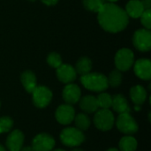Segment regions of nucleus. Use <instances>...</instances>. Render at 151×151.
<instances>
[{
  "mask_svg": "<svg viewBox=\"0 0 151 151\" xmlns=\"http://www.w3.org/2000/svg\"><path fill=\"white\" fill-rule=\"evenodd\" d=\"M0 151H6L5 150V149H4V147L1 145V144H0Z\"/></svg>",
  "mask_w": 151,
  "mask_h": 151,
  "instance_id": "33",
  "label": "nucleus"
},
{
  "mask_svg": "<svg viewBox=\"0 0 151 151\" xmlns=\"http://www.w3.org/2000/svg\"><path fill=\"white\" fill-rule=\"evenodd\" d=\"M53 151H65V150H53Z\"/></svg>",
  "mask_w": 151,
  "mask_h": 151,
  "instance_id": "37",
  "label": "nucleus"
},
{
  "mask_svg": "<svg viewBox=\"0 0 151 151\" xmlns=\"http://www.w3.org/2000/svg\"><path fill=\"white\" fill-rule=\"evenodd\" d=\"M130 96L132 101L136 105H142L147 98V91L142 86L137 85L131 88L130 90Z\"/></svg>",
  "mask_w": 151,
  "mask_h": 151,
  "instance_id": "19",
  "label": "nucleus"
},
{
  "mask_svg": "<svg viewBox=\"0 0 151 151\" xmlns=\"http://www.w3.org/2000/svg\"><path fill=\"white\" fill-rule=\"evenodd\" d=\"M74 122L76 128L80 129L81 131H85L90 127V119L89 118L84 114V113H80L77 116L74 117Z\"/></svg>",
  "mask_w": 151,
  "mask_h": 151,
  "instance_id": "22",
  "label": "nucleus"
},
{
  "mask_svg": "<svg viewBox=\"0 0 151 151\" xmlns=\"http://www.w3.org/2000/svg\"><path fill=\"white\" fill-rule=\"evenodd\" d=\"M119 146L121 151H135L137 150L138 143L135 138L131 135H127L121 138Z\"/></svg>",
  "mask_w": 151,
  "mask_h": 151,
  "instance_id": "20",
  "label": "nucleus"
},
{
  "mask_svg": "<svg viewBox=\"0 0 151 151\" xmlns=\"http://www.w3.org/2000/svg\"><path fill=\"white\" fill-rule=\"evenodd\" d=\"M55 117L58 123L62 125H69L74 119L75 111L73 107L70 104H62L58 106L56 110Z\"/></svg>",
  "mask_w": 151,
  "mask_h": 151,
  "instance_id": "10",
  "label": "nucleus"
},
{
  "mask_svg": "<svg viewBox=\"0 0 151 151\" xmlns=\"http://www.w3.org/2000/svg\"><path fill=\"white\" fill-rule=\"evenodd\" d=\"M142 24L146 27V29H150L151 27V11L150 9L144 10L142 14L141 15Z\"/></svg>",
  "mask_w": 151,
  "mask_h": 151,
  "instance_id": "28",
  "label": "nucleus"
},
{
  "mask_svg": "<svg viewBox=\"0 0 151 151\" xmlns=\"http://www.w3.org/2000/svg\"><path fill=\"white\" fill-rule=\"evenodd\" d=\"M80 100V107L86 113H94L99 109L97 99L93 96H85Z\"/></svg>",
  "mask_w": 151,
  "mask_h": 151,
  "instance_id": "16",
  "label": "nucleus"
},
{
  "mask_svg": "<svg viewBox=\"0 0 151 151\" xmlns=\"http://www.w3.org/2000/svg\"><path fill=\"white\" fill-rule=\"evenodd\" d=\"M83 4L87 10L94 12H98L102 8L104 2L103 0H83Z\"/></svg>",
  "mask_w": 151,
  "mask_h": 151,
  "instance_id": "25",
  "label": "nucleus"
},
{
  "mask_svg": "<svg viewBox=\"0 0 151 151\" xmlns=\"http://www.w3.org/2000/svg\"><path fill=\"white\" fill-rule=\"evenodd\" d=\"M116 125L118 129L127 135L137 133L139 127L135 119L131 116L130 113H121L117 119Z\"/></svg>",
  "mask_w": 151,
  "mask_h": 151,
  "instance_id": "5",
  "label": "nucleus"
},
{
  "mask_svg": "<svg viewBox=\"0 0 151 151\" xmlns=\"http://www.w3.org/2000/svg\"><path fill=\"white\" fill-rule=\"evenodd\" d=\"M134 44L141 51H148L151 47V34L149 29H139L134 33Z\"/></svg>",
  "mask_w": 151,
  "mask_h": 151,
  "instance_id": "9",
  "label": "nucleus"
},
{
  "mask_svg": "<svg viewBox=\"0 0 151 151\" xmlns=\"http://www.w3.org/2000/svg\"><path fill=\"white\" fill-rule=\"evenodd\" d=\"M135 74L142 80H150L151 62L149 59H139L134 64Z\"/></svg>",
  "mask_w": 151,
  "mask_h": 151,
  "instance_id": "14",
  "label": "nucleus"
},
{
  "mask_svg": "<svg viewBox=\"0 0 151 151\" xmlns=\"http://www.w3.org/2000/svg\"><path fill=\"white\" fill-rule=\"evenodd\" d=\"M110 3H114V2H116V1H118V0H108Z\"/></svg>",
  "mask_w": 151,
  "mask_h": 151,
  "instance_id": "36",
  "label": "nucleus"
},
{
  "mask_svg": "<svg viewBox=\"0 0 151 151\" xmlns=\"http://www.w3.org/2000/svg\"><path fill=\"white\" fill-rule=\"evenodd\" d=\"M144 7L140 0H131L126 6V12L132 18H139L144 12Z\"/></svg>",
  "mask_w": 151,
  "mask_h": 151,
  "instance_id": "17",
  "label": "nucleus"
},
{
  "mask_svg": "<svg viewBox=\"0 0 151 151\" xmlns=\"http://www.w3.org/2000/svg\"><path fill=\"white\" fill-rule=\"evenodd\" d=\"M24 134L20 130H14L10 133L6 139V147L9 151H19L24 142Z\"/></svg>",
  "mask_w": 151,
  "mask_h": 151,
  "instance_id": "13",
  "label": "nucleus"
},
{
  "mask_svg": "<svg viewBox=\"0 0 151 151\" xmlns=\"http://www.w3.org/2000/svg\"><path fill=\"white\" fill-rule=\"evenodd\" d=\"M57 76L61 82L69 84L76 79L77 73L72 65L62 64L57 68Z\"/></svg>",
  "mask_w": 151,
  "mask_h": 151,
  "instance_id": "11",
  "label": "nucleus"
},
{
  "mask_svg": "<svg viewBox=\"0 0 151 151\" xmlns=\"http://www.w3.org/2000/svg\"><path fill=\"white\" fill-rule=\"evenodd\" d=\"M13 127V121L10 117L0 118V134L9 132Z\"/></svg>",
  "mask_w": 151,
  "mask_h": 151,
  "instance_id": "26",
  "label": "nucleus"
},
{
  "mask_svg": "<svg viewBox=\"0 0 151 151\" xmlns=\"http://www.w3.org/2000/svg\"><path fill=\"white\" fill-rule=\"evenodd\" d=\"M140 1H141V3L142 4V5H143V7H144L145 10L150 9L151 0H140Z\"/></svg>",
  "mask_w": 151,
  "mask_h": 151,
  "instance_id": "29",
  "label": "nucleus"
},
{
  "mask_svg": "<svg viewBox=\"0 0 151 151\" xmlns=\"http://www.w3.org/2000/svg\"><path fill=\"white\" fill-rule=\"evenodd\" d=\"M92 68V62L88 58H81L76 64V73H78L79 74L85 75L88 73H90Z\"/></svg>",
  "mask_w": 151,
  "mask_h": 151,
  "instance_id": "21",
  "label": "nucleus"
},
{
  "mask_svg": "<svg viewBox=\"0 0 151 151\" xmlns=\"http://www.w3.org/2000/svg\"><path fill=\"white\" fill-rule=\"evenodd\" d=\"M98 21L104 30L118 33L127 26L128 15L125 10L113 3L104 4L98 12Z\"/></svg>",
  "mask_w": 151,
  "mask_h": 151,
  "instance_id": "1",
  "label": "nucleus"
},
{
  "mask_svg": "<svg viewBox=\"0 0 151 151\" xmlns=\"http://www.w3.org/2000/svg\"><path fill=\"white\" fill-rule=\"evenodd\" d=\"M134 56L131 50L126 48L119 50L115 56V65L117 69L123 72L127 71L134 64Z\"/></svg>",
  "mask_w": 151,
  "mask_h": 151,
  "instance_id": "7",
  "label": "nucleus"
},
{
  "mask_svg": "<svg viewBox=\"0 0 151 151\" xmlns=\"http://www.w3.org/2000/svg\"><path fill=\"white\" fill-rule=\"evenodd\" d=\"M81 82L88 90L102 92L108 88L107 77L102 73H88L81 77Z\"/></svg>",
  "mask_w": 151,
  "mask_h": 151,
  "instance_id": "2",
  "label": "nucleus"
},
{
  "mask_svg": "<svg viewBox=\"0 0 151 151\" xmlns=\"http://www.w3.org/2000/svg\"><path fill=\"white\" fill-rule=\"evenodd\" d=\"M115 119L113 113L109 109H101L96 111L94 124L97 129L106 132L111 130L114 126Z\"/></svg>",
  "mask_w": 151,
  "mask_h": 151,
  "instance_id": "4",
  "label": "nucleus"
},
{
  "mask_svg": "<svg viewBox=\"0 0 151 151\" xmlns=\"http://www.w3.org/2000/svg\"><path fill=\"white\" fill-rule=\"evenodd\" d=\"M106 151H119V150H117V149H115V148H111V149H109L108 150Z\"/></svg>",
  "mask_w": 151,
  "mask_h": 151,
  "instance_id": "32",
  "label": "nucleus"
},
{
  "mask_svg": "<svg viewBox=\"0 0 151 151\" xmlns=\"http://www.w3.org/2000/svg\"><path fill=\"white\" fill-rule=\"evenodd\" d=\"M32 95L33 103L38 108H45L52 99V92L44 86H37L32 92Z\"/></svg>",
  "mask_w": 151,
  "mask_h": 151,
  "instance_id": "6",
  "label": "nucleus"
},
{
  "mask_svg": "<svg viewBox=\"0 0 151 151\" xmlns=\"http://www.w3.org/2000/svg\"><path fill=\"white\" fill-rule=\"evenodd\" d=\"M140 109H141V108H140V105H136V106H135V110H136V111H140Z\"/></svg>",
  "mask_w": 151,
  "mask_h": 151,
  "instance_id": "34",
  "label": "nucleus"
},
{
  "mask_svg": "<svg viewBox=\"0 0 151 151\" xmlns=\"http://www.w3.org/2000/svg\"><path fill=\"white\" fill-rule=\"evenodd\" d=\"M54 138L48 134H37L32 142L31 148L33 151H51L55 147Z\"/></svg>",
  "mask_w": 151,
  "mask_h": 151,
  "instance_id": "8",
  "label": "nucleus"
},
{
  "mask_svg": "<svg viewBox=\"0 0 151 151\" xmlns=\"http://www.w3.org/2000/svg\"><path fill=\"white\" fill-rule=\"evenodd\" d=\"M72 151H84L83 150H81V149H75V150H73Z\"/></svg>",
  "mask_w": 151,
  "mask_h": 151,
  "instance_id": "35",
  "label": "nucleus"
},
{
  "mask_svg": "<svg viewBox=\"0 0 151 151\" xmlns=\"http://www.w3.org/2000/svg\"><path fill=\"white\" fill-rule=\"evenodd\" d=\"M29 1H32V2H34V1H35V0H29Z\"/></svg>",
  "mask_w": 151,
  "mask_h": 151,
  "instance_id": "38",
  "label": "nucleus"
},
{
  "mask_svg": "<svg viewBox=\"0 0 151 151\" xmlns=\"http://www.w3.org/2000/svg\"><path fill=\"white\" fill-rule=\"evenodd\" d=\"M98 106L101 109H110L112 104V96L107 93H102L97 97Z\"/></svg>",
  "mask_w": 151,
  "mask_h": 151,
  "instance_id": "24",
  "label": "nucleus"
},
{
  "mask_svg": "<svg viewBox=\"0 0 151 151\" xmlns=\"http://www.w3.org/2000/svg\"><path fill=\"white\" fill-rule=\"evenodd\" d=\"M41 1L47 5H54L58 3V0H41Z\"/></svg>",
  "mask_w": 151,
  "mask_h": 151,
  "instance_id": "30",
  "label": "nucleus"
},
{
  "mask_svg": "<svg viewBox=\"0 0 151 151\" xmlns=\"http://www.w3.org/2000/svg\"><path fill=\"white\" fill-rule=\"evenodd\" d=\"M47 62L51 67H54V68H58V66H60L62 65L61 57L59 54H58L56 52H52L48 56Z\"/></svg>",
  "mask_w": 151,
  "mask_h": 151,
  "instance_id": "27",
  "label": "nucleus"
},
{
  "mask_svg": "<svg viewBox=\"0 0 151 151\" xmlns=\"http://www.w3.org/2000/svg\"><path fill=\"white\" fill-rule=\"evenodd\" d=\"M107 81H108V85H110L112 88H117L119 87L121 82H122V74L120 73L119 70H113L109 77L107 78Z\"/></svg>",
  "mask_w": 151,
  "mask_h": 151,
  "instance_id": "23",
  "label": "nucleus"
},
{
  "mask_svg": "<svg viewBox=\"0 0 151 151\" xmlns=\"http://www.w3.org/2000/svg\"><path fill=\"white\" fill-rule=\"evenodd\" d=\"M111 107L113 110L121 114V113H130L131 112V108L128 104L127 100L122 95H115L112 97V104Z\"/></svg>",
  "mask_w": 151,
  "mask_h": 151,
  "instance_id": "15",
  "label": "nucleus"
},
{
  "mask_svg": "<svg viewBox=\"0 0 151 151\" xmlns=\"http://www.w3.org/2000/svg\"><path fill=\"white\" fill-rule=\"evenodd\" d=\"M19 151H33V150H32V148H31V147L27 146V147H22V148H21V150H20Z\"/></svg>",
  "mask_w": 151,
  "mask_h": 151,
  "instance_id": "31",
  "label": "nucleus"
},
{
  "mask_svg": "<svg viewBox=\"0 0 151 151\" xmlns=\"http://www.w3.org/2000/svg\"><path fill=\"white\" fill-rule=\"evenodd\" d=\"M21 83L24 88L28 92L32 93L34 89L37 87L36 77L35 73L31 71H26L21 74Z\"/></svg>",
  "mask_w": 151,
  "mask_h": 151,
  "instance_id": "18",
  "label": "nucleus"
},
{
  "mask_svg": "<svg viewBox=\"0 0 151 151\" xmlns=\"http://www.w3.org/2000/svg\"><path fill=\"white\" fill-rule=\"evenodd\" d=\"M60 140L67 147H77L85 141V135L76 127H66L61 132Z\"/></svg>",
  "mask_w": 151,
  "mask_h": 151,
  "instance_id": "3",
  "label": "nucleus"
},
{
  "mask_svg": "<svg viewBox=\"0 0 151 151\" xmlns=\"http://www.w3.org/2000/svg\"><path fill=\"white\" fill-rule=\"evenodd\" d=\"M81 88L73 83L67 84L63 90V98L67 104H74L78 103L81 99Z\"/></svg>",
  "mask_w": 151,
  "mask_h": 151,
  "instance_id": "12",
  "label": "nucleus"
}]
</instances>
